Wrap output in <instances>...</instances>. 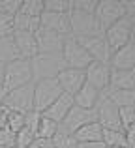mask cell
Masks as SVG:
<instances>
[{"label": "cell", "mask_w": 135, "mask_h": 148, "mask_svg": "<svg viewBox=\"0 0 135 148\" xmlns=\"http://www.w3.org/2000/svg\"><path fill=\"white\" fill-rule=\"evenodd\" d=\"M34 77H32V66L30 60L25 58H17V60L10 62V64L4 66V79L2 84L8 92L13 90V88L25 86V84H32Z\"/></svg>", "instance_id": "1"}, {"label": "cell", "mask_w": 135, "mask_h": 148, "mask_svg": "<svg viewBox=\"0 0 135 148\" xmlns=\"http://www.w3.org/2000/svg\"><path fill=\"white\" fill-rule=\"evenodd\" d=\"M30 66H32L34 83L45 79H56V75L66 68L62 54H36L30 60Z\"/></svg>", "instance_id": "2"}, {"label": "cell", "mask_w": 135, "mask_h": 148, "mask_svg": "<svg viewBox=\"0 0 135 148\" xmlns=\"http://www.w3.org/2000/svg\"><path fill=\"white\" fill-rule=\"evenodd\" d=\"M69 30H71V38H75V40L94 38L103 34L96 15L81 13V11H69Z\"/></svg>", "instance_id": "3"}, {"label": "cell", "mask_w": 135, "mask_h": 148, "mask_svg": "<svg viewBox=\"0 0 135 148\" xmlns=\"http://www.w3.org/2000/svg\"><path fill=\"white\" fill-rule=\"evenodd\" d=\"M60 96H62V90H60L56 79H45L34 83V111L41 114Z\"/></svg>", "instance_id": "4"}, {"label": "cell", "mask_w": 135, "mask_h": 148, "mask_svg": "<svg viewBox=\"0 0 135 148\" xmlns=\"http://www.w3.org/2000/svg\"><path fill=\"white\" fill-rule=\"evenodd\" d=\"M2 105L10 111L23 112V114L34 111V83L10 90L6 94V99H4Z\"/></svg>", "instance_id": "5"}, {"label": "cell", "mask_w": 135, "mask_h": 148, "mask_svg": "<svg viewBox=\"0 0 135 148\" xmlns=\"http://www.w3.org/2000/svg\"><path fill=\"white\" fill-rule=\"evenodd\" d=\"M103 38H105L107 45H109V49L113 51V53L118 51V49H122L124 45L132 43V38H133L132 19L124 17V19H120V21H116L113 26H109V28L103 32Z\"/></svg>", "instance_id": "6"}, {"label": "cell", "mask_w": 135, "mask_h": 148, "mask_svg": "<svg viewBox=\"0 0 135 148\" xmlns=\"http://www.w3.org/2000/svg\"><path fill=\"white\" fill-rule=\"evenodd\" d=\"M60 54H62V60L66 64V68H71V69H86L92 62L90 54L83 49V45L75 38H66L64 40Z\"/></svg>", "instance_id": "7"}, {"label": "cell", "mask_w": 135, "mask_h": 148, "mask_svg": "<svg viewBox=\"0 0 135 148\" xmlns=\"http://www.w3.org/2000/svg\"><path fill=\"white\" fill-rule=\"evenodd\" d=\"M94 15L101 30L105 32L109 26H113L116 21L126 17V11L122 6V0H98V8H96Z\"/></svg>", "instance_id": "8"}, {"label": "cell", "mask_w": 135, "mask_h": 148, "mask_svg": "<svg viewBox=\"0 0 135 148\" xmlns=\"http://www.w3.org/2000/svg\"><path fill=\"white\" fill-rule=\"evenodd\" d=\"M84 79L90 86H94L98 92H107L111 83V66L105 62H90L86 69H84Z\"/></svg>", "instance_id": "9"}, {"label": "cell", "mask_w": 135, "mask_h": 148, "mask_svg": "<svg viewBox=\"0 0 135 148\" xmlns=\"http://www.w3.org/2000/svg\"><path fill=\"white\" fill-rule=\"evenodd\" d=\"M96 114H98V124L103 130H122L118 107L105 94H101V98H99V103L96 107Z\"/></svg>", "instance_id": "10"}, {"label": "cell", "mask_w": 135, "mask_h": 148, "mask_svg": "<svg viewBox=\"0 0 135 148\" xmlns=\"http://www.w3.org/2000/svg\"><path fill=\"white\" fill-rule=\"evenodd\" d=\"M90 122H98V114H96V109H81L77 105H73L69 109V112L66 114V118L62 120L60 127L69 131V133H75L77 130H81L83 126Z\"/></svg>", "instance_id": "11"}, {"label": "cell", "mask_w": 135, "mask_h": 148, "mask_svg": "<svg viewBox=\"0 0 135 148\" xmlns=\"http://www.w3.org/2000/svg\"><path fill=\"white\" fill-rule=\"evenodd\" d=\"M40 26L53 34H58L60 38H71V30H69V15L66 13H51V11H43L40 17Z\"/></svg>", "instance_id": "12"}, {"label": "cell", "mask_w": 135, "mask_h": 148, "mask_svg": "<svg viewBox=\"0 0 135 148\" xmlns=\"http://www.w3.org/2000/svg\"><path fill=\"white\" fill-rule=\"evenodd\" d=\"M77 41L83 45V49L90 54V58L94 62H105V64L111 62L113 51L109 49V45H107L103 34L101 36H94V38H83V40H77Z\"/></svg>", "instance_id": "13"}, {"label": "cell", "mask_w": 135, "mask_h": 148, "mask_svg": "<svg viewBox=\"0 0 135 148\" xmlns=\"http://www.w3.org/2000/svg\"><path fill=\"white\" fill-rule=\"evenodd\" d=\"M56 83H58L62 94L68 96H75V92L86 83L84 79V69H71V68H64L62 71L56 75Z\"/></svg>", "instance_id": "14"}, {"label": "cell", "mask_w": 135, "mask_h": 148, "mask_svg": "<svg viewBox=\"0 0 135 148\" xmlns=\"http://www.w3.org/2000/svg\"><path fill=\"white\" fill-rule=\"evenodd\" d=\"M36 45H38V54H60L62 53V45L66 38H60L58 34H53L45 28H38L36 34Z\"/></svg>", "instance_id": "15"}, {"label": "cell", "mask_w": 135, "mask_h": 148, "mask_svg": "<svg viewBox=\"0 0 135 148\" xmlns=\"http://www.w3.org/2000/svg\"><path fill=\"white\" fill-rule=\"evenodd\" d=\"M71 107H73V98L68 96V94H62L51 107H47L41 112V116H45V118L53 120V122H56V124H62V120L66 118V114L69 112Z\"/></svg>", "instance_id": "16"}, {"label": "cell", "mask_w": 135, "mask_h": 148, "mask_svg": "<svg viewBox=\"0 0 135 148\" xmlns=\"http://www.w3.org/2000/svg\"><path fill=\"white\" fill-rule=\"evenodd\" d=\"M109 66L113 69H135V43L133 41L124 45L122 49L114 51Z\"/></svg>", "instance_id": "17"}, {"label": "cell", "mask_w": 135, "mask_h": 148, "mask_svg": "<svg viewBox=\"0 0 135 148\" xmlns=\"http://www.w3.org/2000/svg\"><path fill=\"white\" fill-rule=\"evenodd\" d=\"M13 41L15 47L19 51V56L25 60H32L38 54V45H36V38L30 32H13Z\"/></svg>", "instance_id": "18"}, {"label": "cell", "mask_w": 135, "mask_h": 148, "mask_svg": "<svg viewBox=\"0 0 135 148\" xmlns=\"http://www.w3.org/2000/svg\"><path fill=\"white\" fill-rule=\"evenodd\" d=\"M101 98V92H98L94 86H90L88 83H84L73 96V105L81 109H96Z\"/></svg>", "instance_id": "19"}, {"label": "cell", "mask_w": 135, "mask_h": 148, "mask_svg": "<svg viewBox=\"0 0 135 148\" xmlns=\"http://www.w3.org/2000/svg\"><path fill=\"white\" fill-rule=\"evenodd\" d=\"M109 90H135V69H113L111 68Z\"/></svg>", "instance_id": "20"}, {"label": "cell", "mask_w": 135, "mask_h": 148, "mask_svg": "<svg viewBox=\"0 0 135 148\" xmlns=\"http://www.w3.org/2000/svg\"><path fill=\"white\" fill-rule=\"evenodd\" d=\"M103 127L98 122H90L86 126H83L81 130H77L73 133V139L77 143H101Z\"/></svg>", "instance_id": "21"}, {"label": "cell", "mask_w": 135, "mask_h": 148, "mask_svg": "<svg viewBox=\"0 0 135 148\" xmlns=\"http://www.w3.org/2000/svg\"><path fill=\"white\" fill-rule=\"evenodd\" d=\"M19 56V51L15 47V41H13V36H2L0 38V64L6 66L10 62L17 60Z\"/></svg>", "instance_id": "22"}, {"label": "cell", "mask_w": 135, "mask_h": 148, "mask_svg": "<svg viewBox=\"0 0 135 148\" xmlns=\"http://www.w3.org/2000/svg\"><path fill=\"white\" fill-rule=\"evenodd\" d=\"M118 109L120 107H135V90H107L103 92Z\"/></svg>", "instance_id": "23"}, {"label": "cell", "mask_w": 135, "mask_h": 148, "mask_svg": "<svg viewBox=\"0 0 135 148\" xmlns=\"http://www.w3.org/2000/svg\"><path fill=\"white\" fill-rule=\"evenodd\" d=\"M40 28V19L26 17V15L17 13L13 17V32H30L36 34V30Z\"/></svg>", "instance_id": "24"}, {"label": "cell", "mask_w": 135, "mask_h": 148, "mask_svg": "<svg viewBox=\"0 0 135 148\" xmlns=\"http://www.w3.org/2000/svg\"><path fill=\"white\" fill-rule=\"evenodd\" d=\"M101 143L105 146H122L128 148V139H126L124 130H103Z\"/></svg>", "instance_id": "25"}, {"label": "cell", "mask_w": 135, "mask_h": 148, "mask_svg": "<svg viewBox=\"0 0 135 148\" xmlns=\"http://www.w3.org/2000/svg\"><path fill=\"white\" fill-rule=\"evenodd\" d=\"M17 13L40 19L41 13H43V0H21V8H19Z\"/></svg>", "instance_id": "26"}, {"label": "cell", "mask_w": 135, "mask_h": 148, "mask_svg": "<svg viewBox=\"0 0 135 148\" xmlns=\"http://www.w3.org/2000/svg\"><path fill=\"white\" fill-rule=\"evenodd\" d=\"M51 143L55 148H77V141L73 139V133L62 130V127H58V131L51 139Z\"/></svg>", "instance_id": "27"}, {"label": "cell", "mask_w": 135, "mask_h": 148, "mask_svg": "<svg viewBox=\"0 0 135 148\" xmlns=\"http://www.w3.org/2000/svg\"><path fill=\"white\" fill-rule=\"evenodd\" d=\"M58 127H60V124H56V122H53V120L41 116L36 137H40V139H53V137H55V133L58 131Z\"/></svg>", "instance_id": "28"}, {"label": "cell", "mask_w": 135, "mask_h": 148, "mask_svg": "<svg viewBox=\"0 0 135 148\" xmlns=\"http://www.w3.org/2000/svg\"><path fill=\"white\" fill-rule=\"evenodd\" d=\"M43 11L69 15V11H71V0H43Z\"/></svg>", "instance_id": "29"}, {"label": "cell", "mask_w": 135, "mask_h": 148, "mask_svg": "<svg viewBox=\"0 0 135 148\" xmlns=\"http://www.w3.org/2000/svg\"><path fill=\"white\" fill-rule=\"evenodd\" d=\"M25 116L23 112H15V111H10L8 112V122H6V127L10 131H13V133H17V131H21L23 127H25Z\"/></svg>", "instance_id": "30"}, {"label": "cell", "mask_w": 135, "mask_h": 148, "mask_svg": "<svg viewBox=\"0 0 135 148\" xmlns=\"http://www.w3.org/2000/svg\"><path fill=\"white\" fill-rule=\"evenodd\" d=\"M98 8V0H71V11L94 13Z\"/></svg>", "instance_id": "31"}, {"label": "cell", "mask_w": 135, "mask_h": 148, "mask_svg": "<svg viewBox=\"0 0 135 148\" xmlns=\"http://www.w3.org/2000/svg\"><path fill=\"white\" fill-rule=\"evenodd\" d=\"M118 116H120L122 130H128L130 126L135 124V107H120L118 109Z\"/></svg>", "instance_id": "32"}, {"label": "cell", "mask_w": 135, "mask_h": 148, "mask_svg": "<svg viewBox=\"0 0 135 148\" xmlns=\"http://www.w3.org/2000/svg\"><path fill=\"white\" fill-rule=\"evenodd\" d=\"M21 8V0H0V15L15 17Z\"/></svg>", "instance_id": "33"}, {"label": "cell", "mask_w": 135, "mask_h": 148, "mask_svg": "<svg viewBox=\"0 0 135 148\" xmlns=\"http://www.w3.org/2000/svg\"><path fill=\"white\" fill-rule=\"evenodd\" d=\"M0 148H15V133L8 127L0 130Z\"/></svg>", "instance_id": "34"}, {"label": "cell", "mask_w": 135, "mask_h": 148, "mask_svg": "<svg viewBox=\"0 0 135 148\" xmlns=\"http://www.w3.org/2000/svg\"><path fill=\"white\" fill-rule=\"evenodd\" d=\"M13 34V17L0 15V38L2 36H11Z\"/></svg>", "instance_id": "35"}, {"label": "cell", "mask_w": 135, "mask_h": 148, "mask_svg": "<svg viewBox=\"0 0 135 148\" xmlns=\"http://www.w3.org/2000/svg\"><path fill=\"white\" fill-rule=\"evenodd\" d=\"M122 6H124L126 17L133 19L135 17V0H122Z\"/></svg>", "instance_id": "36"}, {"label": "cell", "mask_w": 135, "mask_h": 148, "mask_svg": "<svg viewBox=\"0 0 135 148\" xmlns=\"http://www.w3.org/2000/svg\"><path fill=\"white\" fill-rule=\"evenodd\" d=\"M32 148H55L51 143V139H40L36 137V141L32 143Z\"/></svg>", "instance_id": "37"}, {"label": "cell", "mask_w": 135, "mask_h": 148, "mask_svg": "<svg viewBox=\"0 0 135 148\" xmlns=\"http://www.w3.org/2000/svg\"><path fill=\"white\" fill-rule=\"evenodd\" d=\"M126 139H128V148H135V124L126 130Z\"/></svg>", "instance_id": "38"}, {"label": "cell", "mask_w": 135, "mask_h": 148, "mask_svg": "<svg viewBox=\"0 0 135 148\" xmlns=\"http://www.w3.org/2000/svg\"><path fill=\"white\" fill-rule=\"evenodd\" d=\"M8 112H10V109H6L4 105H0V130H4V127H6V122H8Z\"/></svg>", "instance_id": "39"}, {"label": "cell", "mask_w": 135, "mask_h": 148, "mask_svg": "<svg viewBox=\"0 0 135 148\" xmlns=\"http://www.w3.org/2000/svg\"><path fill=\"white\" fill-rule=\"evenodd\" d=\"M77 148H105L103 143H77Z\"/></svg>", "instance_id": "40"}, {"label": "cell", "mask_w": 135, "mask_h": 148, "mask_svg": "<svg viewBox=\"0 0 135 148\" xmlns=\"http://www.w3.org/2000/svg\"><path fill=\"white\" fill-rule=\"evenodd\" d=\"M6 94H8V90L4 88V84H0V105L4 103V99H6Z\"/></svg>", "instance_id": "41"}, {"label": "cell", "mask_w": 135, "mask_h": 148, "mask_svg": "<svg viewBox=\"0 0 135 148\" xmlns=\"http://www.w3.org/2000/svg\"><path fill=\"white\" fill-rule=\"evenodd\" d=\"M2 79H4V66L0 64V84H2Z\"/></svg>", "instance_id": "42"}, {"label": "cell", "mask_w": 135, "mask_h": 148, "mask_svg": "<svg viewBox=\"0 0 135 148\" xmlns=\"http://www.w3.org/2000/svg\"><path fill=\"white\" fill-rule=\"evenodd\" d=\"M105 148H122V146H105Z\"/></svg>", "instance_id": "43"}, {"label": "cell", "mask_w": 135, "mask_h": 148, "mask_svg": "<svg viewBox=\"0 0 135 148\" xmlns=\"http://www.w3.org/2000/svg\"><path fill=\"white\" fill-rule=\"evenodd\" d=\"M30 148H32V146H30Z\"/></svg>", "instance_id": "44"}]
</instances>
